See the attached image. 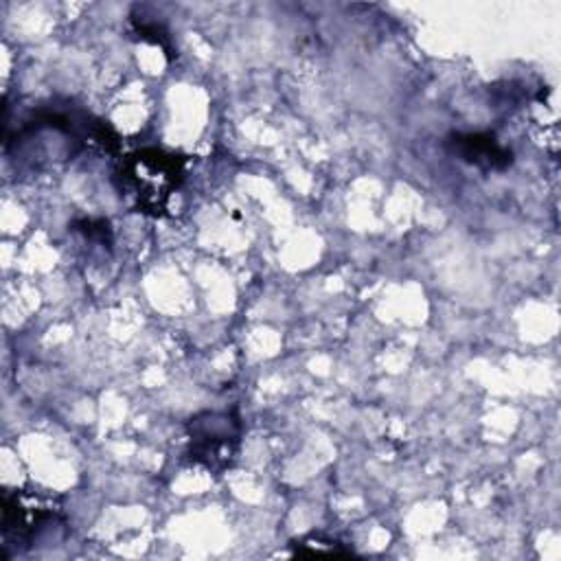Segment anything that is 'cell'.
<instances>
[{"mask_svg":"<svg viewBox=\"0 0 561 561\" xmlns=\"http://www.w3.org/2000/svg\"><path fill=\"white\" fill-rule=\"evenodd\" d=\"M186 178V160L173 151L142 147L127 153L114 175L116 191L129 208L142 215H162L171 195Z\"/></svg>","mask_w":561,"mask_h":561,"instance_id":"6da1fadb","label":"cell"},{"mask_svg":"<svg viewBox=\"0 0 561 561\" xmlns=\"http://www.w3.org/2000/svg\"><path fill=\"white\" fill-rule=\"evenodd\" d=\"M188 458L191 462L208 469L210 473H224L232 467L239 454L241 421L237 412H199L186 423Z\"/></svg>","mask_w":561,"mask_h":561,"instance_id":"7a4b0ae2","label":"cell"},{"mask_svg":"<svg viewBox=\"0 0 561 561\" xmlns=\"http://www.w3.org/2000/svg\"><path fill=\"white\" fill-rule=\"evenodd\" d=\"M59 515L55 495L37 489H15L2 495V539L4 548L11 543L28 546L33 537Z\"/></svg>","mask_w":561,"mask_h":561,"instance_id":"3957f363","label":"cell"},{"mask_svg":"<svg viewBox=\"0 0 561 561\" xmlns=\"http://www.w3.org/2000/svg\"><path fill=\"white\" fill-rule=\"evenodd\" d=\"M449 151L462 162L482 171H504L513 164V153L489 131H456L447 136Z\"/></svg>","mask_w":561,"mask_h":561,"instance_id":"277c9868","label":"cell"},{"mask_svg":"<svg viewBox=\"0 0 561 561\" xmlns=\"http://www.w3.org/2000/svg\"><path fill=\"white\" fill-rule=\"evenodd\" d=\"M296 554H351L353 550L344 548L340 541L322 537V535H309L305 539L294 541Z\"/></svg>","mask_w":561,"mask_h":561,"instance_id":"5b68a950","label":"cell"},{"mask_svg":"<svg viewBox=\"0 0 561 561\" xmlns=\"http://www.w3.org/2000/svg\"><path fill=\"white\" fill-rule=\"evenodd\" d=\"M131 24H134V31L140 35V39L158 44L160 48L167 50V55H173L171 35L160 22H151V20H145V18H131Z\"/></svg>","mask_w":561,"mask_h":561,"instance_id":"8992f818","label":"cell"},{"mask_svg":"<svg viewBox=\"0 0 561 561\" xmlns=\"http://www.w3.org/2000/svg\"><path fill=\"white\" fill-rule=\"evenodd\" d=\"M75 230L83 232L90 241H99V243H105L110 245L112 241V230H110V224L105 219H79L75 224Z\"/></svg>","mask_w":561,"mask_h":561,"instance_id":"52a82bcc","label":"cell"}]
</instances>
